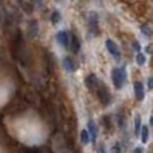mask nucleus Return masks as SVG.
<instances>
[{
    "mask_svg": "<svg viewBox=\"0 0 153 153\" xmlns=\"http://www.w3.org/2000/svg\"><path fill=\"white\" fill-rule=\"evenodd\" d=\"M90 134V137H91V141L94 143L95 140H97V126H95V124L93 121L89 122V132H87Z\"/></svg>",
    "mask_w": 153,
    "mask_h": 153,
    "instance_id": "10",
    "label": "nucleus"
},
{
    "mask_svg": "<svg viewBox=\"0 0 153 153\" xmlns=\"http://www.w3.org/2000/svg\"><path fill=\"white\" fill-rule=\"evenodd\" d=\"M134 130H136L137 134L141 130V118H140V116H136V118H134Z\"/></svg>",
    "mask_w": 153,
    "mask_h": 153,
    "instance_id": "13",
    "label": "nucleus"
},
{
    "mask_svg": "<svg viewBox=\"0 0 153 153\" xmlns=\"http://www.w3.org/2000/svg\"><path fill=\"white\" fill-rule=\"evenodd\" d=\"M148 86H149V87H152V78H149V79H148Z\"/></svg>",
    "mask_w": 153,
    "mask_h": 153,
    "instance_id": "22",
    "label": "nucleus"
},
{
    "mask_svg": "<svg viewBox=\"0 0 153 153\" xmlns=\"http://www.w3.org/2000/svg\"><path fill=\"white\" fill-rule=\"evenodd\" d=\"M98 153H106L105 148H103V146H100V149H98Z\"/></svg>",
    "mask_w": 153,
    "mask_h": 153,
    "instance_id": "21",
    "label": "nucleus"
},
{
    "mask_svg": "<svg viewBox=\"0 0 153 153\" xmlns=\"http://www.w3.org/2000/svg\"><path fill=\"white\" fill-rule=\"evenodd\" d=\"M19 5H20V8L24 11L26 13H32L35 10V5L34 3L31 1V0H18Z\"/></svg>",
    "mask_w": 153,
    "mask_h": 153,
    "instance_id": "4",
    "label": "nucleus"
},
{
    "mask_svg": "<svg viewBox=\"0 0 153 153\" xmlns=\"http://www.w3.org/2000/svg\"><path fill=\"white\" fill-rule=\"evenodd\" d=\"M69 43H70V50L73 51V53H78L79 51V48H81V43H79V40H78V38L75 36L74 34H70L69 35Z\"/></svg>",
    "mask_w": 153,
    "mask_h": 153,
    "instance_id": "5",
    "label": "nucleus"
},
{
    "mask_svg": "<svg viewBox=\"0 0 153 153\" xmlns=\"http://www.w3.org/2000/svg\"><path fill=\"white\" fill-rule=\"evenodd\" d=\"M65 67H66V70H69V71H75V69H76L74 61H73L71 58L65 59Z\"/></svg>",
    "mask_w": 153,
    "mask_h": 153,
    "instance_id": "11",
    "label": "nucleus"
},
{
    "mask_svg": "<svg viewBox=\"0 0 153 153\" xmlns=\"http://www.w3.org/2000/svg\"><path fill=\"white\" fill-rule=\"evenodd\" d=\"M69 38L70 36L66 31H61V32H58V35H56V40H58V43H61V45L65 46V47L69 46Z\"/></svg>",
    "mask_w": 153,
    "mask_h": 153,
    "instance_id": "9",
    "label": "nucleus"
},
{
    "mask_svg": "<svg viewBox=\"0 0 153 153\" xmlns=\"http://www.w3.org/2000/svg\"><path fill=\"white\" fill-rule=\"evenodd\" d=\"M31 1L32 3H34V5H40V4H42V1H43V0H31Z\"/></svg>",
    "mask_w": 153,
    "mask_h": 153,
    "instance_id": "20",
    "label": "nucleus"
},
{
    "mask_svg": "<svg viewBox=\"0 0 153 153\" xmlns=\"http://www.w3.org/2000/svg\"><path fill=\"white\" fill-rule=\"evenodd\" d=\"M111 79H113V83L117 89H121L122 85L125 82V69H113L111 70Z\"/></svg>",
    "mask_w": 153,
    "mask_h": 153,
    "instance_id": "1",
    "label": "nucleus"
},
{
    "mask_svg": "<svg viewBox=\"0 0 153 153\" xmlns=\"http://www.w3.org/2000/svg\"><path fill=\"white\" fill-rule=\"evenodd\" d=\"M141 132V141H143L144 144L146 143V141H148V137H149V132H148V128L146 126H144L143 129L140 130Z\"/></svg>",
    "mask_w": 153,
    "mask_h": 153,
    "instance_id": "12",
    "label": "nucleus"
},
{
    "mask_svg": "<svg viewBox=\"0 0 153 153\" xmlns=\"http://www.w3.org/2000/svg\"><path fill=\"white\" fill-rule=\"evenodd\" d=\"M145 62H146L145 55H144V54H140V53H138V54H137V63L140 65V66H143V65H145Z\"/></svg>",
    "mask_w": 153,
    "mask_h": 153,
    "instance_id": "14",
    "label": "nucleus"
},
{
    "mask_svg": "<svg viewBox=\"0 0 153 153\" xmlns=\"http://www.w3.org/2000/svg\"><path fill=\"white\" fill-rule=\"evenodd\" d=\"M89 26H90V31H93L94 34H98V18L94 12L90 13L89 16Z\"/></svg>",
    "mask_w": 153,
    "mask_h": 153,
    "instance_id": "6",
    "label": "nucleus"
},
{
    "mask_svg": "<svg viewBox=\"0 0 153 153\" xmlns=\"http://www.w3.org/2000/svg\"><path fill=\"white\" fill-rule=\"evenodd\" d=\"M134 95L138 101H143L145 97V91H144V86L141 82H136L134 83Z\"/></svg>",
    "mask_w": 153,
    "mask_h": 153,
    "instance_id": "7",
    "label": "nucleus"
},
{
    "mask_svg": "<svg viewBox=\"0 0 153 153\" xmlns=\"http://www.w3.org/2000/svg\"><path fill=\"white\" fill-rule=\"evenodd\" d=\"M106 48L109 50V53L111 54V55L114 56V58H120V53H118V48H117L116 43L113 42V40H106Z\"/></svg>",
    "mask_w": 153,
    "mask_h": 153,
    "instance_id": "8",
    "label": "nucleus"
},
{
    "mask_svg": "<svg viewBox=\"0 0 153 153\" xmlns=\"http://www.w3.org/2000/svg\"><path fill=\"white\" fill-rule=\"evenodd\" d=\"M133 47L136 48V51H137V53H140L141 47H140V45H138V42H134V43H133Z\"/></svg>",
    "mask_w": 153,
    "mask_h": 153,
    "instance_id": "19",
    "label": "nucleus"
},
{
    "mask_svg": "<svg viewBox=\"0 0 153 153\" xmlns=\"http://www.w3.org/2000/svg\"><path fill=\"white\" fill-rule=\"evenodd\" d=\"M81 140L82 143H89V133H87V130H82L81 132Z\"/></svg>",
    "mask_w": 153,
    "mask_h": 153,
    "instance_id": "15",
    "label": "nucleus"
},
{
    "mask_svg": "<svg viewBox=\"0 0 153 153\" xmlns=\"http://www.w3.org/2000/svg\"><path fill=\"white\" fill-rule=\"evenodd\" d=\"M95 90H97V94H98V98H100L101 103H102V105H105V106H108L109 103H110V93H109L108 87L100 82Z\"/></svg>",
    "mask_w": 153,
    "mask_h": 153,
    "instance_id": "2",
    "label": "nucleus"
},
{
    "mask_svg": "<svg viewBox=\"0 0 153 153\" xmlns=\"http://www.w3.org/2000/svg\"><path fill=\"white\" fill-rule=\"evenodd\" d=\"M59 19H61V15H59V12L55 11V12L53 13V19H51V20H53V23H58Z\"/></svg>",
    "mask_w": 153,
    "mask_h": 153,
    "instance_id": "16",
    "label": "nucleus"
},
{
    "mask_svg": "<svg viewBox=\"0 0 153 153\" xmlns=\"http://www.w3.org/2000/svg\"><path fill=\"white\" fill-rule=\"evenodd\" d=\"M143 32L146 34L148 36H151V31H149V27H143Z\"/></svg>",
    "mask_w": 153,
    "mask_h": 153,
    "instance_id": "18",
    "label": "nucleus"
},
{
    "mask_svg": "<svg viewBox=\"0 0 153 153\" xmlns=\"http://www.w3.org/2000/svg\"><path fill=\"white\" fill-rule=\"evenodd\" d=\"M24 153H39V149H36V148H27L26 151H24Z\"/></svg>",
    "mask_w": 153,
    "mask_h": 153,
    "instance_id": "17",
    "label": "nucleus"
},
{
    "mask_svg": "<svg viewBox=\"0 0 153 153\" xmlns=\"http://www.w3.org/2000/svg\"><path fill=\"white\" fill-rule=\"evenodd\" d=\"M85 83H86V86L89 90H95L98 86V83H100V81H98V78L95 76V74H89L86 78H85Z\"/></svg>",
    "mask_w": 153,
    "mask_h": 153,
    "instance_id": "3",
    "label": "nucleus"
}]
</instances>
